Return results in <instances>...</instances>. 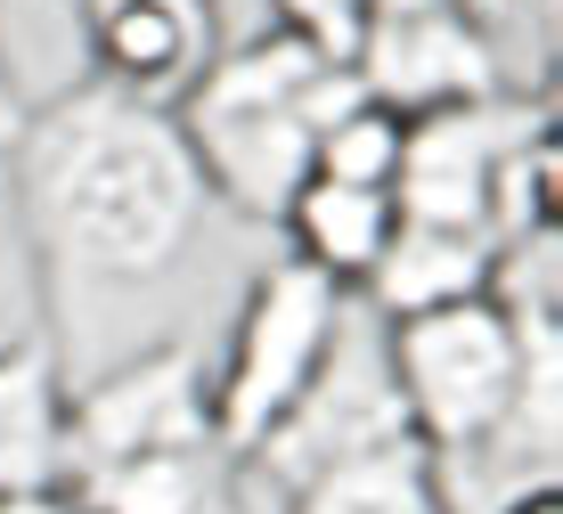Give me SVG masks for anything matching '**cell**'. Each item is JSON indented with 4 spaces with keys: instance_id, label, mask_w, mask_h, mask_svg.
Returning <instances> with one entry per match:
<instances>
[{
    "instance_id": "6da1fadb",
    "label": "cell",
    "mask_w": 563,
    "mask_h": 514,
    "mask_svg": "<svg viewBox=\"0 0 563 514\" xmlns=\"http://www.w3.org/2000/svg\"><path fill=\"white\" fill-rule=\"evenodd\" d=\"M16 212L49 286H147L197 245L212 188L172 107L82 83L9 140Z\"/></svg>"
},
{
    "instance_id": "7a4b0ae2",
    "label": "cell",
    "mask_w": 563,
    "mask_h": 514,
    "mask_svg": "<svg viewBox=\"0 0 563 514\" xmlns=\"http://www.w3.org/2000/svg\"><path fill=\"white\" fill-rule=\"evenodd\" d=\"M352 98H367L352 66H327L310 42L269 25L245 50H212V66L180 90L172 123L197 155L212 205L245 221H286L295 188L310 181L319 123H335Z\"/></svg>"
},
{
    "instance_id": "3957f363",
    "label": "cell",
    "mask_w": 563,
    "mask_h": 514,
    "mask_svg": "<svg viewBox=\"0 0 563 514\" xmlns=\"http://www.w3.org/2000/svg\"><path fill=\"white\" fill-rule=\"evenodd\" d=\"M539 327H555V319H515L490 294L450 303V310H417V319H384V360H393V384H400V417L424 441V458L474 449L515 408Z\"/></svg>"
},
{
    "instance_id": "277c9868",
    "label": "cell",
    "mask_w": 563,
    "mask_h": 514,
    "mask_svg": "<svg viewBox=\"0 0 563 514\" xmlns=\"http://www.w3.org/2000/svg\"><path fill=\"white\" fill-rule=\"evenodd\" d=\"M384 441H417V433L400 417V384H393V360H384V319L352 294L319 375L295 392V408H286L238 466L254 473V490H269V499L286 506L295 490L319 482V473L352 466V458H367V449H384Z\"/></svg>"
},
{
    "instance_id": "5b68a950",
    "label": "cell",
    "mask_w": 563,
    "mask_h": 514,
    "mask_svg": "<svg viewBox=\"0 0 563 514\" xmlns=\"http://www.w3.org/2000/svg\"><path fill=\"white\" fill-rule=\"evenodd\" d=\"M343 303H352V294L335 278H319V270H302L295 253L254 278V294H245V310H238V335H229V360L212 375V441H221L229 458H245V449L295 408V392L319 375L327 343H335Z\"/></svg>"
},
{
    "instance_id": "8992f818",
    "label": "cell",
    "mask_w": 563,
    "mask_h": 514,
    "mask_svg": "<svg viewBox=\"0 0 563 514\" xmlns=\"http://www.w3.org/2000/svg\"><path fill=\"white\" fill-rule=\"evenodd\" d=\"M212 441V375L188 343H147L123 368L66 384V473L82 482L99 466L147 458V449H197Z\"/></svg>"
},
{
    "instance_id": "52a82bcc",
    "label": "cell",
    "mask_w": 563,
    "mask_h": 514,
    "mask_svg": "<svg viewBox=\"0 0 563 514\" xmlns=\"http://www.w3.org/2000/svg\"><path fill=\"white\" fill-rule=\"evenodd\" d=\"M555 107L539 98H474V107H441V114H417L409 140H400V172H393V212L417 229H474V237H498L490 229V181L498 164L548 131Z\"/></svg>"
},
{
    "instance_id": "ba28073f",
    "label": "cell",
    "mask_w": 563,
    "mask_h": 514,
    "mask_svg": "<svg viewBox=\"0 0 563 514\" xmlns=\"http://www.w3.org/2000/svg\"><path fill=\"white\" fill-rule=\"evenodd\" d=\"M360 90L393 114H441V107H474L498 98V50L490 33L465 17V0H433V9H400V17H367L360 57H352Z\"/></svg>"
},
{
    "instance_id": "9c48e42d",
    "label": "cell",
    "mask_w": 563,
    "mask_h": 514,
    "mask_svg": "<svg viewBox=\"0 0 563 514\" xmlns=\"http://www.w3.org/2000/svg\"><path fill=\"white\" fill-rule=\"evenodd\" d=\"M82 33L107 90L180 107V90L221 50V9L212 0H82Z\"/></svg>"
},
{
    "instance_id": "30bf717a",
    "label": "cell",
    "mask_w": 563,
    "mask_h": 514,
    "mask_svg": "<svg viewBox=\"0 0 563 514\" xmlns=\"http://www.w3.org/2000/svg\"><path fill=\"white\" fill-rule=\"evenodd\" d=\"M490 270H498V237L400 221L393 245L376 253V270L360 278V303L376 319H417V310H450V303L490 294Z\"/></svg>"
},
{
    "instance_id": "8fae6325",
    "label": "cell",
    "mask_w": 563,
    "mask_h": 514,
    "mask_svg": "<svg viewBox=\"0 0 563 514\" xmlns=\"http://www.w3.org/2000/svg\"><path fill=\"white\" fill-rule=\"evenodd\" d=\"M66 473V368L49 335L0 343V490H42Z\"/></svg>"
},
{
    "instance_id": "7c38bea8",
    "label": "cell",
    "mask_w": 563,
    "mask_h": 514,
    "mask_svg": "<svg viewBox=\"0 0 563 514\" xmlns=\"http://www.w3.org/2000/svg\"><path fill=\"white\" fill-rule=\"evenodd\" d=\"M82 514H229L238 506V458L221 441L197 449H147V458L99 466L66 482Z\"/></svg>"
},
{
    "instance_id": "4fadbf2b",
    "label": "cell",
    "mask_w": 563,
    "mask_h": 514,
    "mask_svg": "<svg viewBox=\"0 0 563 514\" xmlns=\"http://www.w3.org/2000/svg\"><path fill=\"white\" fill-rule=\"evenodd\" d=\"M286 237H295V262L335 278L343 294H360V278L376 270V253L393 245L400 212L384 188H343V181H302L295 205H286Z\"/></svg>"
},
{
    "instance_id": "5bb4252c",
    "label": "cell",
    "mask_w": 563,
    "mask_h": 514,
    "mask_svg": "<svg viewBox=\"0 0 563 514\" xmlns=\"http://www.w3.org/2000/svg\"><path fill=\"white\" fill-rule=\"evenodd\" d=\"M286 514H450V499H441V482H433L424 441H384L352 466L319 473L310 490H295Z\"/></svg>"
},
{
    "instance_id": "9a60e30c",
    "label": "cell",
    "mask_w": 563,
    "mask_h": 514,
    "mask_svg": "<svg viewBox=\"0 0 563 514\" xmlns=\"http://www.w3.org/2000/svg\"><path fill=\"white\" fill-rule=\"evenodd\" d=\"M400 140H409V114L376 107V98H352V107H343L335 123H319V140H310V181H343V188H384L393 196Z\"/></svg>"
},
{
    "instance_id": "2e32d148",
    "label": "cell",
    "mask_w": 563,
    "mask_h": 514,
    "mask_svg": "<svg viewBox=\"0 0 563 514\" xmlns=\"http://www.w3.org/2000/svg\"><path fill=\"white\" fill-rule=\"evenodd\" d=\"M269 17H278V33L310 42L327 66H352L367 33V0H269Z\"/></svg>"
},
{
    "instance_id": "e0dca14e",
    "label": "cell",
    "mask_w": 563,
    "mask_h": 514,
    "mask_svg": "<svg viewBox=\"0 0 563 514\" xmlns=\"http://www.w3.org/2000/svg\"><path fill=\"white\" fill-rule=\"evenodd\" d=\"M0 514H82L66 482H42V490H0Z\"/></svg>"
},
{
    "instance_id": "ac0fdd59",
    "label": "cell",
    "mask_w": 563,
    "mask_h": 514,
    "mask_svg": "<svg viewBox=\"0 0 563 514\" xmlns=\"http://www.w3.org/2000/svg\"><path fill=\"white\" fill-rule=\"evenodd\" d=\"M16 131H25V98H16V74H9V57H0V155H9Z\"/></svg>"
},
{
    "instance_id": "d6986e66",
    "label": "cell",
    "mask_w": 563,
    "mask_h": 514,
    "mask_svg": "<svg viewBox=\"0 0 563 514\" xmlns=\"http://www.w3.org/2000/svg\"><path fill=\"white\" fill-rule=\"evenodd\" d=\"M498 514H563V482H539V490H522V499H507Z\"/></svg>"
},
{
    "instance_id": "ffe728a7",
    "label": "cell",
    "mask_w": 563,
    "mask_h": 514,
    "mask_svg": "<svg viewBox=\"0 0 563 514\" xmlns=\"http://www.w3.org/2000/svg\"><path fill=\"white\" fill-rule=\"evenodd\" d=\"M400 9H433V0H367V17H400Z\"/></svg>"
}]
</instances>
